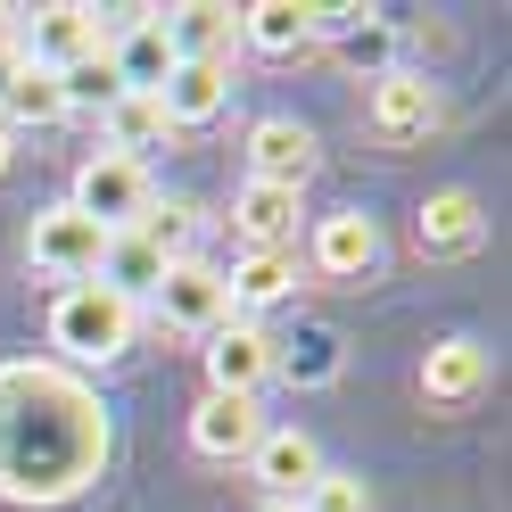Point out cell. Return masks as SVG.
<instances>
[{"label":"cell","instance_id":"6da1fadb","mask_svg":"<svg viewBox=\"0 0 512 512\" xmlns=\"http://www.w3.org/2000/svg\"><path fill=\"white\" fill-rule=\"evenodd\" d=\"M50 347H58L67 364H108V356H124V347H133V298L100 290V281H67L58 306H50Z\"/></svg>","mask_w":512,"mask_h":512},{"label":"cell","instance_id":"7a4b0ae2","mask_svg":"<svg viewBox=\"0 0 512 512\" xmlns=\"http://www.w3.org/2000/svg\"><path fill=\"white\" fill-rule=\"evenodd\" d=\"M108 240H116V232H100L83 207L58 199V207L34 215V232H25V256H34L50 281H91V273H100V256H108Z\"/></svg>","mask_w":512,"mask_h":512},{"label":"cell","instance_id":"3957f363","mask_svg":"<svg viewBox=\"0 0 512 512\" xmlns=\"http://www.w3.org/2000/svg\"><path fill=\"white\" fill-rule=\"evenodd\" d=\"M438 83L430 75H405V67H389V75H372V100H364V124L389 149H422L430 133H438Z\"/></svg>","mask_w":512,"mask_h":512},{"label":"cell","instance_id":"277c9868","mask_svg":"<svg viewBox=\"0 0 512 512\" xmlns=\"http://www.w3.org/2000/svg\"><path fill=\"white\" fill-rule=\"evenodd\" d=\"M149 298H157V323H166V331H190V339H207V331L232 323V290H223V273H215V265H199V256L166 265Z\"/></svg>","mask_w":512,"mask_h":512},{"label":"cell","instance_id":"5b68a950","mask_svg":"<svg viewBox=\"0 0 512 512\" xmlns=\"http://www.w3.org/2000/svg\"><path fill=\"white\" fill-rule=\"evenodd\" d=\"M67 207H83L100 232H133L141 207H149V166H133V157H116V149L83 157V174H75V199H67Z\"/></svg>","mask_w":512,"mask_h":512},{"label":"cell","instance_id":"8992f818","mask_svg":"<svg viewBox=\"0 0 512 512\" xmlns=\"http://www.w3.org/2000/svg\"><path fill=\"white\" fill-rule=\"evenodd\" d=\"M91 50H108V42H100V9H83V0H50V9L17 17V58H34L50 75H67Z\"/></svg>","mask_w":512,"mask_h":512},{"label":"cell","instance_id":"52a82bcc","mask_svg":"<svg viewBox=\"0 0 512 512\" xmlns=\"http://www.w3.org/2000/svg\"><path fill=\"white\" fill-rule=\"evenodd\" d=\"M273 364H281L273 339L256 331V323H240V314H232L223 331H207V389H215V397H256Z\"/></svg>","mask_w":512,"mask_h":512},{"label":"cell","instance_id":"ba28073f","mask_svg":"<svg viewBox=\"0 0 512 512\" xmlns=\"http://www.w3.org/2000/svg\"><path fill=\"white\" fill-rule=\"evenodd\" d=\"M248 471H256V488H265V504H298L314 479H323V446H314L298 422L290 430H265L256 455H248Z\"/></svg>","mask_w":512,"mask_h":512},{"label":"cell","instance_id":"9c48e42d","mask_svg":"<svg viewBox=\"0 0 512 512\" xmlns=\"http://www.w3.org/2000/svg\"><path fill=\"white\" fill-rule=\"evenodd\" d=\"M306 174H314V133L298 116H256L248 124V182L306 190Z\"/></svg>","mask_w":512,"mask_h":512},{"label":"cell","instance_id":"30bf717a","mask_svg":"<svg viewBox=\"0 0 512 512\" xmlns=\"http://www.w3.org/2000/svg\"><path fill=\"white\" fill-rule=\"evenodd\" d=\"M306 265L323 273V281H364L372 265H380V223L372 215H323L314 223V240H306Z\"/></svg>","mask_w":512,"mask_h":512},{"label":"cell","instance_id":"8fae6325","mask_svg":"<svg viewBox=\"0 0 512 512\" xmlns=\"http://www.w3.org/2000/svg\"><path fill=\"white\" fill-rule=\"evenodd\" d=\"M256 438H265V413H256V397H199V413H190V446H199L207 463H248Z\"/></svg>","mask_w":512,"mask_h":512},{"label":"cell","instance_id":"7c38bea8","mask_svg":"<svg viewBox=\"0 0 512 512\" xmlns=\"http://www.w3.org/2000/svg\"><path fill=\"white\" fill-rule=\"evenodd\" d=\"M157 25H166V50H174V58H199V67H232L240 9H223V0H182V9H166Z\"/></svg>","mask_w":512,"mask_h":512},{"label":"cell","instance_id":"4fadbf2b","mask_svg":"<svg viewBox=\"0 0 512 512\" xmlns=\"http://www.w3.org/2000/svg\"><path fill=\"white\" fill-rule=\"evenodd\" d=\"M413 240H422V256H471L488 240V215H479L471 190H430L422 215H413Z\"/></svg>","mask_w":512,"mask_h":512},{"label":"cell","instance_id":"5bb4252c","mask_svg":"<svg viewBox=\"0 0 512 512\" xmlns=\"http://www.w3.org/2000/svg\"><path fill=\"white\" fill-rule=\"evenodd\" d=\"M157 108H166V124H215L223 108H232V67L174 58V75L157 83Z\"/></svg>","mask_w":512,"mask_h":512},{"label":"cell","instance_id":"9a60e30c","mask_svg":"<svg viewBox=\"0 0 512 512\" xmlns=\"http://www.w3.org/2000/svg\"><path fill=\"white\" fill-rule=\"evenodd\" d=\"M223 290H232V314L248 323V314H265L298 290V248H248L232 273H223Z\"/></svg>","mask_w":512,"mask_h":512},{"label":"cell","instance_id":"2e32d148","mask_svg":"<svg viewBox=\"0 0 512 512\" xmlns=\"http://www.w3.org/2000/svg\"><path fill=\"white\" fill-rule=\"evenodd\" d=\"M108 67H116L124 91H149V100H157V83L174 75V50H166V25H157V9H133L124 42L108 50Z\"/></svg>","mask_w":512,"mask_h":512},{"label":"cell","instance_id":"e0dca14e","mask_svg":"<svg viewBox=\"0 0 512 512\" xmlns=\"http://www.w3.org/2000/svg\"><path fill=\"white\" fill-rule=\"evenodd\" d=\"M298 215H306L298 190H273V182H248L232 199V223L248 248H298Z\"/></svg>","mask_w":512,"mask_h":512},{"label":"cell","instance_id":"ac0fdd59","mask_svg":"<svg viewBox=\"0 0 512 512\" xmlns=\"http://www.w3.org/2000/svg\"><path fill=\"white\" fill-rule=\"evenodd\" d=\"M67 116V83H58L50 67H34V58H17L9 67V83H0V124H58Z\"/></svg>","mask_w":512,"mask_h":512},{"label":"cell","instance_id":"d6986e66","mask_svg":"<svg viewBox=\"0 0 512 512\" xmlns=\"http://www.w3.org/2000/svg\"><path fill=\"white\" fill-rule=\"evenodd\" d=\"M240 42L265 50V58H290L314 42V9L306 0H256V9H240Z\"/></svg>","mask_w":512,"mask_h":512},{"label":"cell","instance_id":"ffe728a7","mask_svg":"<svg viewBox=\"0 0 512 512\" xmlns=\"http://www.w3.org/2000/svg\"><path fill=\"white\" fill-rule=\"evenodd\" d=\"M479 380H488V347H479V339H438L430 356H422V389H430L438 405L479 397Z\"/></svg>","mask_w":512,"mask_h":512},{"label":"cell","instance_id":"44dd1931","mask_svg":"<svg viewBox=\"0 0 512 512\" xmlns=\"http://www.w3.org/2000/svg\"><path fill=\"white\" fill-rule=\"evenodd\" d=\"M166 133H174V124H166V108H157L149 91H124V100L108 108V149L133 157V166H141V149H157Z\"/></svg>","mask_w":512,"mask_h":512},{"label":"cell","instance_id":"7402d4cb","mask_svg":"<svg viewBox=\"0 0 512 512\" xmlns=\"http://www.w3.org/2000/svg\"><path fill=\"white\" fill-rule=\"evenodd\" d=\"M133 240L149 248V256H166V265H182L190 256V240H199V207H182V199H166V207H141V223H133Z\"/></svg>","mask_w":512,"mask_h":512},{"label":"cell","instance_id":"603a6c76","mask_svg":"<svg viewBox=\"0 0 512 512\" xmlns=\"http://www.w3.org/2000/svg\"><path fill=\"white\" fill-rule=\"evenodd\" d=\"M58 83H67V116H75V108H100V116H108V108L124 100V83H116V67H108V50L75 58V67L58 75Z\"/></svg>","mask_w":512,"mask_h":512},{"label":"cell","instance_id":"cb8c5ba5","mask_svg":"<svg viewBox=\"0 0 512 512\" xmlns=\"http://www.w3.org/2000/svg\"><path fill=\"white\" fill-rule=\"evenodd\" d=\"M298 512H372V488H364L356 471H323V479L298 496Z\"/></svg>","mask_w":512,"mask_h":512},{"label":"cell","instance_id":"d4e9b609","mask_svg":"<svg viewBox=\"0 0 512 512\" xmlns=\"http://www.w3.org/2000/svg\"><path fill=\"white\" fill-rule=\"evenodd\" d=\"M0 174H9V124H0Z\"/></svg>","mask_w":512,"mask_h":512},{"label":"cell","instance_id":"484cf974","mask_svg":"<svg viewBox=\"0 0 512 512\" xmlns=\"http://www.w3.org/2000/svg\"><path fill=\"white\" fill-rule=\"evenodd\" d=\"M256 512H298V504H256Z\"/></svg>","mask_w":512,"mask_h":512}]
</instances>
